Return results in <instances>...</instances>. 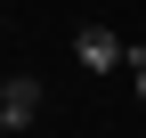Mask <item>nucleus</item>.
I'll use <instances>...</instances> for the list:
<instances>
[{"label":"nucleus","mask_w":146,"mask_h":138,"mask_svg":"<svg viewBox=\"0 0 146 138\" xmlns=\"http://www.w3.org/2000/svg\"><path fill=\"white\" fill-rule=\"evenodd\" d=\"M73 65H81V73H114V65H130V49H122V33L81 25V33H73Z\"/></svg>","instance_id":"f257e3e1"},{"label":"nucleus","mask_w":146,"mask_h":138,"mask_svg":"<svg viewBox=\"0 0 146 138\" xmlns=\"http://www.w3.org/2000/svg\"><path fill=\"white\" fill-rule=\"evenodd\" d=\"M33 114H41V81H33V73L0 81V122H8V138H16V130H33Z\"/></svg>","instance_id":"f03ea898"},{"label":"nucleus","mask_w":146,"mask_h":138,"mask_svg":"<svg viewBox=\"0 0 146 138\" xmlns=\"http://www.w3.org/2000/svg\"><path fill=\"white\" fill-rule=\"evenodd\" d=\"M130 65H138V73H130V81H138V98H146V57H130Z\"/></svg>","instance_id":"7ed1b4c3"},{"label":"nucleus","mask_w":146,"mask_h":138,"mask_svg":"<svg viewBox=\"0 0 146 138\" xmlns=\"http://www.w3.org/2000/svg\"><path fill=\"white\" fill-rule=\"evenodd\" d=\"M0 25H8V0H0Z\"/></svg>","instance_id":"20e7f679"},{"label":"nucleus","mask_w":146,"mask_h":138,"mask_svg":"<svg viewBox=\"0 0 146 138\" xmlns=\"http://www.w3.org/2000/svg\"><path fill=\"white\" fill-rule=\"evenodd\" d=\"M130 57H146V41H138V49H130Z\"/></svg>","instance_id":"39448f33"},{"label":"nucleus","mask_w":146,"mask_h":138,"mask_svg":"<svg viewBox=\"0 0 146 138\" xmlns=\"http://www.w3.org/2000/svg\"><path fill=\"white\" fill-rule=\"evenodd\" d=\"M0 138H8V122H0Z\"/></svg>","instance_id":"423d86ee"}]
</instances>
